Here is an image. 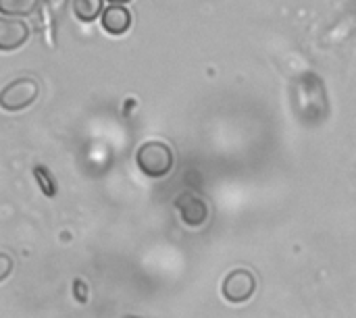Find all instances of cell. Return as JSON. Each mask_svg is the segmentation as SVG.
<instances>
[{
    "label": "cell",
    "mask_w": 356,
    "mask_h": 318,
    "mask_svg": "<svg viewBox=\"0 0 356 318\" xmlns=\"http://www.w3.org/2000/svg\"><path fill=\"white\" fill-rule=\"evenodd\" d=\"M136 165L142 171V175H146L150 179H163L173 171L175 156H173V150L169 144L159 142V140H150L138 148Z\"/></svg>",
    "instance_id": "6da1fadb"
},
{
    "label": "cell",
    "mask_w": 356,
    "mask_h": 318,
    "mask_svg": "<svg viewBox=\"0 0 356 318\" xmlns=\"http://www.w3.org/2000/svg\"><path fill=\"white\" fill-rule=\"evenodd\" d=\"M40 96V85L33 77H19L4 85L0 94V106L6 112H21L29 108Z\"/></svg>",
    "instance_id": "7a4b0ae2"
},
{
    "label": "cell",
    "mask_w": 356,
    "mask_h": 318,
    "mask_svg": "<svg viewBox=\"0 0 356 318\" xmlns=\"http://www.w3.org/2000/svg\"><path fill=\"white\" fill-rule=\"evenodd\" d=\"M257 292V277L248 269H234L221 283V296L229 304H244Z\"/></svg>",
    "instance_id": "3957f363"
},
{
    "label": "cell",
    "mask_w": 356,
    "mask_h": 318,
    "mask_svg": "<svg viewBox=\"0 0 356 318\" xmlns=\"http://www.w3.org/2000/svg\"><path fill=\"white\" fill-rule=\"evenodd\" d=\"M175 208H177L179 219L184 221V225H188L192 229L202 227L207 223V219H209V206L196 194H181L175 200Z\"/></svg>",
    "instance_id": "277c9868"
},
{
    "label": "cell",
    "mask_w": 356,
    "mask_h": 318,
    "mask_svg": "<svg viewBox=\"0 0 356 318\" xmlns=\"http://www.w3.org/2000/svg\"><path fill=\"white\" fill-rule=\"evenodd\" d=\"M29 37V27L19 19H0V50L8 52L15 48H21Z\"/></svg>",
    "instance_id": "5b68a950"
},
{
    "label": "cell",
    "mask_w": 356,
    "mask_h": 318,
    "mask_svg": "<svg viewBox=\"0 0 356 318\" xmlns=\"http://www.w3.org/2000/svg\"><path fill=\"white\" fill-rule=\"evenodd\" d=\"M100 21H102V27L106 33L123 35L131 27V12L121 4H111L108 8H104Z\"/></svg>",
    "instance_id": "8992f818"
},
{
    "label": "cell",
    "mask_w": 356,
    "mask_h": 318,
    "mask_svg": "<svg viewBox=\"0 0 356 318\" xmlns=\"http://www.w3.org/2000/svg\"><path fill=\"white\" fill-rule=\"evenodd\" d=\"M40 0H0V12L4 17H27L35 12Z\"/></svg>",
    "instance_id": "52a82bcc"
},
{
    "label": "cell",
    "mask_w": 356,
    "mask_h": 318,
    "mask_svg": "<svg viewBox=\"0 0 356 318\" xmlns=\"http://www.w3.org/2000/svg\"><path fill=\"white\" fill-rule=\"evenodd\" d=\"M73 12L79 21H94L102 17V0H73Z\"/></svg>",
    "instance_id": "ba28073f"
},
{
    "label": "cell",
    "mask_w": 356,
    "mask_h": 318,
    "mask_svg": "<svg viewBox=\"0 0 356 318\" xmlns=\"http://www.w3.org/2000/svg\"><path fill=\"white\" fill-rule=\"evenodd\" d=\"M33 175H35V181H38V185H40L42 194H44V196H48V198H54V196H56V183H54L52 173H50L46 167L38 165V167L33 169Z\"/></svg>",
    "instance_id": "9c48e42d"
},
{
    "label": "cell",
    "mask_w": 356,
    "mask_h": 318,
    "mask_svg": "<svg viewBox=\"0 0 356 318\" xmlns=\"http://www.w3.org/2000/svg\"><path fill=\"white\" fill-rule=\"evenodd\" d=\"M0 258H2V262H4V271H2V275H0V279L4 281V279H6V275H8V271H10V258H8L6 254H2Z\"/></svg>",
    "instance_id": "30bf717a"
},
{
    "label": "cell",
    "mask_w": 356,
    "mask_h": 318,
    "mask_svg": "<svg viewBox=\"0 0 356 318\" xmlns=\"http://www.w3.org/2000/svg\"><path fill=\"white\" fill-rule=\"evenodd\" d=\"M108 2H113V4H125V2H129V0H108Z\"/></svg>",
    "instance_id": "8fae6325"
}]
</instances>
